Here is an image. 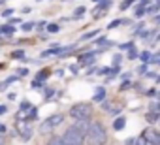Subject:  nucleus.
<instances>
[{"label":"nucleus","instance_id":"f257e3e1","mask_svg":"<svg viewBox=\"0 0 160 145\" xmlns=\"http://www.w3.org/2000/svg\"><path fill=\"white\" fill-rule=\"evenodd\" d=\"M87 141H89V145H106V141H108V132H106V128H104L102 122L96 121V122H92V124L89 126Z\"/></svg>","mask_w":160,"mask_h":145},{"label":"nucleus","instance_id":"f03ea898","mask_svg":"<svg viewBox=\"0 0 160 145\" xmlns=\"http://www.w3.org/2000/svg\"><path fill=\"white\" fill-rule=\"evenodd\" d=\"M73 121H89L91 115H92V106L89 102H77L70 108V113H68Z\"/></svg>","mask_w":160,"mask_h":145},{"label":"nucleus","instance_id":"7ed1b4c3","mask_svg":"<svg viewBox=\"0 0 160 145\" xmlns=\"http://www.w3.org/2000/svg\"><path fill=\"white\" fill-rule=\"evenodd\" d=\"M87 139V134L83 130H79L77 126H70L64 134H62V141L64 145H83Z\"/></svg>","mask_w":160,"mask_h":145},{"label":"nucleus","instance_id":"20e7f679","mask_svg":"<svg viewBox=\"0 0 160 145\" xmlns=\"http://www.w3.org/2000/svg\"><path fill=\"white\" fill-rule=\"evenodd\" d=\"M141 136L145 138V141H147L149 145H160V130H156V128L149 126V128H145V130H143V134H141Z\"/></svg>","mask_w":160,"mask_h":145},{"label":"nucleus","instance_id":"39448f33","mask_svg":"<svg viewBox=\"0 0 160 145\" xmlns=\"http://www.w3.org/2000/svg\"><path fill=\"white\" fill-rule=\"evenodd\" d=\"M62 121H64V115H60V113H55V115L47 117V119L42 122V132H47V130H51V128L58 126Z\"/></svg>","mask_w":160,"mask_h":145},{"label":"nucleus","instance_id":"423d86ee","mask_svg":"<svg viewBox=\"0 0 160 145\" xmlns=\"http://www.w3.org/2000/svg\"><path fill=\"white\" fill-rule=\"evenodd\" d=\"M47 78H49V72H47V70H42V72H38L30 87H32V89H40V87L45 83V79H47Z\"/></svg>","mask_w":160,"mask_h":145},{"label":"nucleus","instance_id":"0eeeda50","mask_svg":"<svg viewBox=\"0 0 160 145\" xmlns=\"http://www.w3.org/2000/svg\"><path fill=\"white\" fill-rule=\"evenodd\" d=\"M21 136H23V139H25V141H28V139H30V136H32V128L28 126V122H27V121L21 124Z\"/></svg>","mask_w":160,"mask_h":145},{"label":"nucleus","instance_id":"6e6552de","mask_svg":"<svg viewBox=\"0 0 160 145\" xmlns=\"http://www.w3.org/2000/svg\"><path fill=\"white\" fill-rule=\"evenodd\" d=\"M124 126H126V117H117V119L113 121V130H115V132H121Z\"/></svg>","mask_w":160,"mask_h":145},{"label":"nucleus","instance_id":"1a4fd4ad","mask_svg":"<svg viewBox=\"0 0 160 145\" xmlns=\"http://www.w3.org/2000/svg\"><path fill=\"white\" fill-rule=\"evenodd\" d=\"M92 100H94V102H104V100H106V89H104V87H98V89L94 91Z\"/></svg>","mask_w":160,"mask_h":145},{"label":"nucleus","instance_id":"9d476101","mask_svg":"<svg viewBox=\"0 0 160 145\" xmlns=\"http://www.w3.org/2000/svg\"><path fill=\"white\" fill-rule=\"evenodd\" d=\"M132 21H128V19H113L109 25H108V28L111 30V28H117V27H121V25H130Z\"/></svg>","mask_w":160,"mask_h":145},{"label":"nucleus","instance_id":"9b49d317","mask_svg":"<svg viewBox=\"0 0 160 145\" xmlns=\"http://www.w3.org/2000/svg\"><path fill=\"white\" fill-rule=\"evenodd\" d=\"M111 4H113L111 0H102V2H98V6H96V8H98L102 13H106V12L109 10V6H111ZM98 10H96V12H98Z\"/></svg>","mask_w":160,"mask_h":145},{"label":"nucleus","instance_id":"f8f14e48","mask_svg":"<svg viewBox=\"0 0 160 145\" xmlns=\"http://www.w3.org/2000/svg\"><path fill=\"white\" fill-rule=\"evenodd\" d=\"M0 32H2V34H8V36L12 38V36H13V32H15V27L8 23V25H4V27H0Z\"/></svg>","mask_w":160,"mask_h":145},{"label":"nucleus","instance_id":"ddd939ff","mask_svg":"<svg viewBox=\"0 0 160 145\" xmlns=\"http://www.w3.org/2000/svg\"><path fill=\"white\" fill-rule=\"evenodd\" d=\"M36 28V21H27V23H21V30L23 32H30Z\"/></svg>","mask_w":160,"mask_h":145},{"label":"nucleus","instance_id":"4468645a","mask_svg":"<svg viewBox=\"0 0 160 145\" xmlns=\"http://www.w3.org/2000/svg\"><path fill=\"white\" fill-rule=\"evenodd\" d=\"M98 34H100V28H94V30H91V32H85V34L81 36V40L87 42V40H91V38H94V36H98Z\"/></svg>","mask_w":160,"mask_h":145},{"label":"nucleus","instance_id":"2eb2a0df","mask_svg":"<svg viewBox=\"0 0 160 145\" xmlns=\"http://www.w3.org/2000/svg\"><path fill=\"white\" fill-rule=\"evenodd\" d=\"M85 12H87V8H85V6H77V8H75V12H73V19L83 17V15H85Z\"/></svg>","mask_w":160,"mask_h":145},{"label":"nucleus","instance_id":"dca6fc26","mask_svg":"<svg viewBox=\"0 0 160 145\" xmlns=\"http://www.w3.org/2000/svg\"><path fill=\"white\" fill-rule=\"evenodd\" d=\"M139 58L143 60V64H147V62L152 60V55H151V51H141V53H139Z\"/></svg>","mask_w":160,"mask_h":145},{"label":"nucleus","instance_id":"f3484780","mask_svg":"<svg viewBox=\"0 0 160 145\" xmlns=\"http://www.w3.org/2000/svg\"><path fill=\"white\" fill-rule=\"evenodd\" d=\"M149 111L151 113H160V100H152L151 106H149Z\"/></svg>","mask_w":160,"mask_h":145},{"label":"nucleus","instance_id":"a211bd4d","mask_svg":"<svg viewBox=\"0 0 160 145\" xmlns=\"http://www.w3.org/2000/svg\"><path fill=\"white\" fill-rule=\"evenodd\" d=\"M19 109H21V113H27V111H30V109H32V106H30V102H28V100H23V102H21V106H19Z\"/></svg>","mask_w":160,"mask_h":145},{"label":"nucleus","instance_id":"6ab92c4d","mask_svg":"<svg viewBox=\"0 0 160 145\" xmlns=\"http://www.w3.org/2000/svg\"><path fill=\"white\" fill-rule=\"evenodd\" d=\"M12 58H17V60H25V51L23 49H17L12 53Z\"/></svg>","mask_w":160,"mask_h":145},{"label":"nucleus","instance_id":"aec40b11","mask_svg":"<svg viewBox=\"0 0 160 145\" xmlns=\"http://www.w3.org/2000/svg\"><path fill=\"white\" fill-rule=\"evenodd\" d=\"M36 117H38V108H34V106H32V109L28 111V115L25 117V121H32V119H36Z\"/></svg>","mask_w":160,"mask_h":145},{"label":"nucleus","instance_id":"412c9836","mask_svg":"<svg viewBox=\"0 0 160 145\" xmlns=\"http://www.w3.org/2000/svg\"><path fill=\"white\" fill-rule=\"evenodd\" d=\"M47 145H64V141H62V138H58V136H53V138L47 141Z\"/></svg>","mask_w":160,"mask_h":145},{"label":"nucleus","instance_id":"4be33fe9","mask_svg":"<svg viewBox=\"0 0 160 145\" xmlns=\"http://www.w3.org/2000/svg\"><path fill=\"white\" fill-rule=\"evenodd\" d=\"M145 13H147V8H143V6H138V8H136V12H134V15H136L138 19H139V17H143Z\"/></svg>","mask_w":160,"mask_h":145},{"label":"nucleus","instance_id":"5701e85b","mask_svg":"<svg viewBox=\"0 0 160 145\" xmlns=\"http://www.w3.org/2000/svg\"><path fill=\"white\" fill-rule=\"evenodd\" d=\"M132 4H134V2H132V0H124V2H121V6H119V10H121V12H126V10H128V8L132 6Z\"/></svg>","mask_w":160,"mask_h":145},{"label":"nucleus","instance_id":"b1692460","mask_svg":"<svg viewBox=\"0 0 160 145\" xmlns=\"http://www.w3.org/2000/svg\"><path fill=\"white\" fill-rule=\"evenodd\" d=\"M147 121H149V122L160 121V113H151V111H149V115H147Z\"/></svg>","mask_w":160,"mask_h":145},{"label":"nucleus","instance_id":"393cba45","mask_svg":"<svg viewBox=\"0 0 160 145\" xmlns=\"http://www.w3.org/2000/svg\"><path fill=\"white\" fill-rule=\"evenodd\" d=\"M160 12V6L158 4H151L149 8H147V13H158Z\"/></svg>","mask_w":160,"mask_h":145},{"label":"nucleus","instance_id":"a878e982","mask_svg":"<svg viewBox=\"0 0 160 145\" xmlns=\"http://www.w3.org/2000/svg\"><path fill=\"white\" fill-rule=\"evenodd\" d=\"M138 57H139V53H138L134 47H132V49H128V58H130V60H134V58H138Z\"/></svg>","mask_w":160,"mask_h":145},{"label":"nucleus","instance_id":"bb28decb","mask_svg":"<svg viewBox=\"0 0 160 145\" xmlns=\"http://www.w3.org/2000/svg\"><path fill=\"white\" fill-rule=\"evenodd\" d=\"M47 28V21H36V30H43Z\"/></svg>","mask_w":160,"mask_h":145},{"label":"nucleus","instance_id":"cd10ccee","mask_svg":"<svg viewBox=\"0 0 160 145\" xmlns=\"http://www.w3.org/2000/svg\"><path fill=\"white\" fill-rule=\"evenodd\" d=\"M111 70H113V68H108V66H106V68L98 70V76H108V74H111Z\"/></svg>","mask_w":160,"mask_h":145},{"label":"nucleus","instance_id":"c85d7f7f","mask_svg":"<svg viewBox=\"0 0 160 145\" xmlns=\"http://www.w3.org/2000/svg\"><path fill=\"white\" fill-rule=\"evenodd\" d=\"M47 30H49V32L53 34V32H58V30H60V27H58V25H53V23H51V25H47Z\"/></svg>","mask_w":160,"mask_h":145},{"label":"nucleus","instance_id":"c756f323","mask_svg":"<svg viewBox=\"0 0 160 145\" xmlns=\"http://www.w3.org/2000/svg\"><path fill=\"white\" fill-rule=\"evenodd\" d=\"M12 15H13V10H12V8H6V10L2 12V17H8V19H10Z\"/></svg>","mask_w":160,"mask_h":145},{"label":"nucleus","instance_id":"7c9ffc66","mask_svg":"<svg viewBox=\"0 0 160 145\" xmlns=\"http://www.w3.org/2000/svg\"><path fill=\"white\" fill-rule=\"evenodd\" d=\"M136 145H149V143L145 141V138H143V136H139V138L136 139Z\"/></svg>","mask_w":160,"mask_h":145},{"label":"nucleus","instance_id":"2f4dec72","mask_svg":"<svg viewBox=\"0 0 160 145\" xmlns=\"http://www.w3.org/2000/svg\"><path fill=\"white\" fill-rule=\"evenodd\" d=\"M53 94H55V89H45V98H47V100H49Z\"/></svg>","mask_w":160,"mask_h":145},{"label":"nucleus","instance_id":"473e14b6","mask_svg":"<svg viewBox=\"0 0 160 145\" xmlns=\"http://www.w3.org/2000/svg\"><path fill=\"white\" fill-rule=\"evenodd\" d=\"M139 6H143V8H149V6H151V0H139Z\"/></svg>","mask_w":160,"mask_h":145},{"label":"nucleus","instance_id":"72a5a7b5","mask_svg":"<svg viewBox=\"0 0 160 145\" xmlns=\"http://www.w3.org/2000/svg\"><path fill=\"white\" fill-rule=\"evenodd\" d=\"M6 132H8V126L0 122V136H2V134H6Z\"/></svg>","mask_w":160,"mask_h":145},{"label":"nucleus","instance_id":"f704fd0d","mask_svg":"<svg viewBox=\"0 0 160 145\" xmlns=\"http://www.w3.org/2000/svg\"><path fill=\"white\" fill-rule=\"evenodd\" d=\"M138 72H139V74H145V72H147V64H141V66L138 68Z\"/></svg>","mask_w":160,"mask_h":145},{"label":"nucleus","instance_id":"c9c22d12","mask_svg":"<svg viewBox=\"0 0 160 145\" xmlns=\"http://www.w3.org/2000/svg\"><path fill=\"white\" fill-rule=\"evenodd\" d=\"M19 76H23V78L28 76V70H27V68H21V70H19Z\"/></svg>","mask_w":160,"mask_h":145},{"label":"nucleus","instance_id":"e433bc0d","mask_svg":"<svg viewBox=\"0 0 160 145\" xmlns=\"http://www.w3.org/2000/svg\"><path fill=\"white\" fill-rule=\"evenodd\" d=\"M8 113V106H0V115H6Z\"/></svg>","mask_w":160,"mask_h":145},{"label":"nucleus","instance_id":"4c0bfd02","mask_svg":"<svg viewBox=\"0 0 160 145\" xmlns=\"http://www.w3.org/2000/svg\"><path fill=\"white\" fill-rule=\"evenodd\" d=\"M8 87H10L8 81H2V83H0V91H4V89H8Z\"/></svg>","mask_w":160,"mask_h":145},{"label":"nucleus","instance_id":"58836bf2","mask_svg":"<svg viewBox=\"0 0 160 145\" xmlns=\"http://www.w3.org/2000/svg\"><path fill=\"white\" fill-rule=\"evenodd\" d=\"M130 87H132V85H130V81H126L124 85H121V91H126V89H130Z\"/></svg>","mask_w":160,"mask_h":145},{"label":"nucleus","instance_id":"ea45409f","mask_svg":"<svg viewBox=\"0 0 160 145\" xmlns=\"http://www.w3.org/2000/svg\"><path fill=\"white\" fill-rule=\"evenodd\" d=\"M124 145H136V139H134V138H130V139H126V141H124Z\"/></svg>","mask_w":160,"mask_h":145},{"label":"nucleus","instance_id":"a19ab883","mask_svg":"<svg viewBox=\"0 0 160 145\" xmlns=\"http://www.w3.org/2000/svg\"><path fill=\"white\" fill-rule=\"evenodd\" d=\"M21 12H23V13H30V12H32V8H28V6H25V8H23Z\"/></svg>","mask_w":160,"mask_h":145},{"label":"nucleus","instance_id":"79ce46f5","mask_svg":"<svg viewBox=\"0 0 160 145\" xmlns=\"http://www.w3.org/2000/svg\"><path fill=\"white\" fill-rule=\"evenodd\" d=\"M8 23H10V25H17V23H21V21H19V19H8Z\"/></svg>","mask_w":160,"mask_h":145},{"label":"nucleus","instance_id":"37998d69","mask_svg":"<svg viewBox=\"0 0 160 145\" xmlns=\"http://www.w3.org/2000/svg\"><path fill=\"white\" fill-rule=\"evenodd\" d=\"M70 68H72L73 74H77V72H79V66H75V64H73V66H70Z\"/></svg>","mask_w":160,"mask_h":145},{"label":"nucleus","instance_id":"c03bdc74","mask_svg":"<svg viewBox=\"0 0 160 145\" xmlns=\"http://www.w3.org/2000/svg\"><path fill=\"white\" fill-rule=\"evenodd\" d=\"M0 145H6V141H4V138L0 136Z\"/></svg>","mask_w":160,"mask_h":145},{"label":"nucleus","instance_id":"a18cd8bd","mask_svg":"<svg viewBox=\"0 0 160 145\" xmlns=\"http://www.w3.org/2000/svg\"><path fill=\"white\" fill-rule=\"evenodd\" d=\"M154 21H156V23H160V15H156V17H154Z\"/></svg>","mask_w":160,"mask_h":145},{"label":"nucleus","instance_id":"49530a36","mask_svg":"<svg viewBox=\"0 0 160 145\" xmlns=\"http://www.w3.org/2000/svg\"><path fill=\"white\" fill-rule=\"evenodd\" d=\"M92 2H96V4H98V2H102V0H92Z\"/></svg>","mask_w":160,"mask_h":145},{"label":"nucleus","instance_id":"de8ad7c7","mask_svg":"<svg viewBox=\"0 0 160 145\" xmlns=\"http://www.w3.org/2000/svg\"><path fill=\"white\" fill-rule=\"evenodd\" d=\"M36 2H40V0H36Z\"/></svg>","mask_w":160,"mask_h":145},{"label":"nucleus","instance_id":"09e8293b","mask_svg":"<svg viewBox=\"0 0 160 145\" xmlns=\"http://www.w3.org/2000/svg\"><path fill=\"white\" fill-rule=\"evenodd\" d=\"M132 2H136V0H132Z\"/></svg>","mask_w":160,"mask_h":145},{"label":"nucleus","instance_id":"8fccbe9b","mask_svg":"<svg viewBox=\"0 0 160 145\" xmlns=\"http://www.w3.org/2000/svg\"><path fill=\"white\" fill-rule=\"evenodd\" d=\"M158 64H160V60H158Z\"/></svg>","mask_w":160,"mask_h":145}]
</instances>
